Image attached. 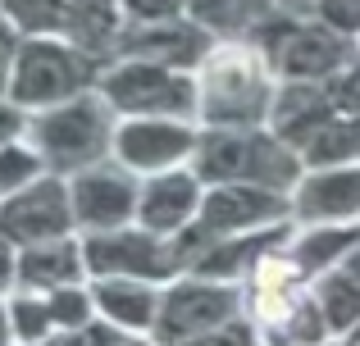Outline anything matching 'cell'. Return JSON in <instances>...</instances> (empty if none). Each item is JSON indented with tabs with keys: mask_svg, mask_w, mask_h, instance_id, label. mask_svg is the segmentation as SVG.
Masks as SVG:
<instances>
[{
	"mask_svg": "<svg viewBox=\"0 0 360 346\" xmlns=\"http://www.w3.org/2000/svg\"><path fill=\"white\" fill-rule=\"evenodd\" d=\"M18 41H23V32H18V27L9 23V14L0 9V96H9V78H14Z\"/></svg>",
	"mask_w": 360,
	"mask_h": 346,
	"instance_id": "4dcf8cb0",
	"label": "cell"
},
{
	"mask_svg": "<svg viewBox=\"0 0 360 346\" xmlns=\"http://www.w3.org/2000/svg\"><path fill=\"white\" fill-rule=\"evenodd\" d=\"M128 23H155V18H178L187 14V0H123Z\"/></svg>",
	"mask_w": 360,
	"mask_h": 346,
	"instance_id": "f546056e",
	"label": "cell"
},
{
	"mask_svg": "<svg viewBox=\"0 0 360 346\" xmlns=\"http://www.w3.org/2000/svg\"><path fill=\"white\" fill-rule=\"evenodd\" d=\"M9 301V324H14V342H46L55 338V314H51V301L46 292H32V287H14L5 296Z\"/></svg>",
	"mask_w": 360,
	"mask_h": 346,
	"instance_id": "603a6c76",
	"label": "cell"
},
{
	"mask_svg": "<svg viewBox=\"0 0 360 346\" xmlns=\"http://www.w3.org/2000/svg\"><path fill=\"white\" fill-rule=\"evenodd\" d=\"M87 246V269L91 278H146V283H169L178 278V255H174V237L128 223L115 232H82Z\"/></svg>",
	"mask_w": 360,
	"mask_h": 346,
	"instance_id": "9c48e42d",
	"label": "cell"
},
{
	"mask_svg": "<svg viewBox=\"0 0 360 346\" xmlns=\"http://www.w3.org/2000/svg\"><path fill=\"white\" fill-rule=\"evenodd\" d=\"M160 296H165V283H146V278H91L96 314L123 333H150L155 328Z\"/></svg>",
	"mask_w": 360,
	"mask_h": 346,
	"instance_id": "ac0fdd59",
	"label": "cell"
},
{
	"mask_svg": "<svg viewBox=\"0 0 360 346\" xmlns=\"http://www.w3.org/2000/svg\"><path fill=\"white\" fill-rule=\"evenodd\" d=\"M101 69L105 64L96 55H87L82 46H73L64 32H37L18 41L9 96L27 114H37V109L60 105V100H73L78 91H91L101 82Z\"/></svg>",
	"mask_w": 360,
	"mask_h": 346,
	"instance_id": "5b68a950",
	"label": "cell"
},
{
	"mask_svg": "<svg viewBox=\"0 0 360 346\" xmlns=\"http://www.w3.org/2000/svg\"><path fill=\"white\" fill-rule=\"evenodd\" d=\"M278 73L255 36H214L196 64V124L201 128H255L269 124Z\"/></svg>",
	"mask_w": 360,
	"mask_h": 346,
	"instance_id": "6da1fadb",
	"label": "cell"
},
{
	"mask_svg": "<svg viewBox=\"0 0 360 346\" xmlns=\"http://www.w3.org/2000/svg\"><path fill=\"white\" fill-rule=\"evenodd\" d=\"M119 346H160V342L150 338V333H128V338H123Z\"/></svg>",
	"mask_w": 360,
	"mask_h": 346,
	"instance_id": "e575fe53",
	"label": "cell"
},
{
	"mask_svg": "<svg viewBox=\"0 0 360 346\" xmlns=\"http://www.w3.org/2000/svg\"><path fill=\"white\" fill-rule=\"evenodd\" d=\"M27 124H32V114H27L14 96H0V146L27 137Z\"/></svg>",
	"mask_w": 360,
	"mask_h": 346,
	"instance_id": "1f68e13d",
	"label": "cell"
},
{
	"mask_svg": "<svg viewBox=\"0 0 360 346\" xmlns=\"http://www.w3.org/2000/svg\"><path fill=\"white\" fill-rule=\"evenodd\" d=\"M347 82H352V87L360 91V55H356V60H352V69H347Z\"/></svg>",
	"mask_w": 360,
	"mask_h": 346,
	"instance_id": "d590c367",
	"label": "cell"
},
{
	"mask_svg": "<svg viewBox=\"0 0 360 346\" xmlns=\"http://www.w3.org/2000/svg\"><path fill=\"white\" fill-rule=\"evenodd\" d=\"M315 18L347 36H360V0H319L315 5Z\"/></svg>",
	"mask_w": 360,
	"mask_h": 346,
	"instance_id": "f1b7e54d",
	"label": "cell"
},
{
	"mask_svg": "<svg viewBox=\"0 0 360 346\" xmlns=\"http://www.w3.org/2000/svg\"><path fill=\"white\" fill-rule=\"evenodd\" d=\"M292 223V192L274 187H251V182H210L201 196V210L183 232H174V255L178 269H187L201 255L205 241L214 237H238V232H260Z\"/></svg>",
	"mask_w": 360,
	"mask_h": 346,
	"instance_id": "277c9868",
	"label": "cell"
},
{
	"mask_svg": "<svg viewBox=\"0 0 360 346\" xmlns=\"http://www.w3.org/2000/svg\"><path fill=\"white\" fill-rule=\"evenodd\" d=\"M255 41L264 46L278 82H328L342 78L360 55V36H347L338 27L319 23V18H292L274 14L269 23L255 32Z\"/></svg>",
	"mask_w": 360,
	"mask_h": 346,
	"instance_id": "8992f818",
	"label": "cell"
},
{
	"mask_svg": "<svg viewBox=\"0 0 360 346\" xmlns=\"http://www.w3.org/2000/svg\"><path fill=\"white\" fill-rule=\"evenodd\" d=\"M123 27H128V14H123V0H69L64 9V27L73 46H82L87 55H96L101 64H110Z\"/></svg>",
	"mask_w": 360,
	"mask_h": 346,
	"instance_id": "ffe728a7",
	"label": "cell"
},
{
	"mask_svg": "<svg viewBox=\"0 0 360 346\" xmlns=\"http://www.w3.org/2000/svg\"><path fill=\"white\" fill-rule=\"evenodd\" d=\"M246 314V292L242 283H219V278H201V274H178L165 283L160 296V319L150 328V338L160 346H178L196 333H210L219 324Z\"/></svg>",
	"mask_w": 360,
	"mask_h": 346,
	"instance_id": "ba28073f",
	"label": "cell"
},
{
	"mask_svg": "<svg viewBox=\"0 0 360 346\" xmlns=\"http://www.w3.org/2000/svg\"><path fill=\"white\" fill-rule=\"evenodd\" d=\"M201 124L196 119H119L115 133V160L128 164L137 178L192 164Z\"/></svg>",
	"mask_w": 360,
	"mask_h": 346,
	"instance_id": "4fadbf2b",
	"label": "cell"
},
{
	"mask_svg": "<svg viewBox=\"0 0 360 346\" xmlns=\"http://www.w3.org/2000/svg\"><path fill=\"white\" fill-rule=\"evenodd\" d=\"M123 338H128V333L123 328H115V324L110 319H87V324H78V328H64V333H55V346H119Z\"/></svg>",
	"mask_w": 360,
	"mask_h": 346,
	"instance_id": "83f0119b",
	"label": "cell"
},
{
	"mask_svg": "<svg viewBox=\"0 0 360 346\" xmlns=\"http://www.w3.org/2000/svg\"><path fill=\"white\" fill-rule=\"evenodd\" d=\"M178 346H264V342H260V328H255L246 314H238V319L219 324V328H210V333H196V338H187Z\"/></svg>",
	"mask_w": 360,
	"mask_h": 346,
	"instance_id": "4316f807",
	"label": "cell"
},
{
	"mask_svg": "<svg viewBox=\"0 0 360 346\" xmlns=\"http://www.w3.org/2000/svg\"><path fill=\"white\" fill-rule=\"evenodd\" d=\"M297 223H360V160L306 169L292 187Z\"/></svg>",
	"mask_w": 360,
	"mask_h": 346,
	"instance_id": "9a60e30c",
	"label": "cell"
},
{
	"mask_svg": "<svg viewBox=\"0 0 360 346\" xmlns=\"http://www.w3.org/2000/svg\"><path fill=\"white\" fill-rule=\"evenodd\" d=\"M46 301H51V314H55V333L78 328V324L96 319L91 283H69V287H55V292H46Z\"/></svg>",
	"mask_w": 360,
	"mask_h": 346,
	"instance_id": "484cf974",
	"label": "cell"
},
{
	"mask_svg": "<svg viewBox=\"0 0 360 346\" xmlns=\"http://www.w3.org/2000/svg\"><path fill=\"white\" fill-rule=\"evenodd\" d=\"M69 283H91L82 232H64V237H51V241L18 246V283L14 287L55 292V287H69Z\"/></svg>",
	"mask_w": 360,
	"mask_h": 346,
	"instance_id": "e0dca14e",
	"label": "cell"
},
{
	"mask_svg": "<svg viewBox=\"0 0 360 346\" xmlns=\"http://www.w3.org/2000/svg\"><path fill=\"white\" fill-rule=\"evenodd\" d=\"M41 173H51V169H46L41 151H37L27 137L0 146V201H5V196H14V192H23V187H32Z\"/></svg>",
	"mask_w": 360,
	"mask_h": 346,
	"instance_id": "cb8c5ba5",
	"label": "cell"
},
{
	"mask_svg": "<svg viewBox=\"0 0 360 346\" xmlns=\"http://www.w3.org/2000/svg\"><path fill=\"white\" fill-rule=\"evenodd\" d=\"M356 241H360V223H292L283 246H288V255L297 260L310 278H319L328 265H338Z\"/></svg>",
	"mask_w": 360,
	"mask_h": 346,
	"instance_id": "44dd1931",
	"label": "cell"
},
{
	"mask_svg": "<svg viewBox=\"0 0 360 346\" xmlns=\"http://www.w3.org/2000/svg\"><path fill=\"white\" fill-rule=\"evenodd\" d=\"M315 296L324 305V319L333 342H347L360 333V241L347 251L338 265H328L315 278Z\"/></svg>",
	"mask_w": 360,
	"mask_h": 346,
	"instance_id": "d6986e66",
	"label": "cell"
},
{
	"mask_svg": "<svg viewBox=\"0 0 360 346\" xmlns=\"http://www.w3.org/2000/svg\"><path fill=\"white\" fill-rule=\"evenodd\" d=\"M14 283H18V246L0 237V296L14 292Z\"/></svg>",
	"mask_w": 360,
	"mask_h": 346,
	"instance_id": "d6a6232c",
	"label": "cell"
},
{
	"mask_svg": "<svg viewBox=\"0 0 360 346\" xmlns=\"http://www.w3.org/2000/svg\"><path fill=\"white\" fill-rule=\"evenodd\" d=\"M274 14V0H187V18H196L210 36H255Z\"/></svg>",
	"mask_w": 360,
	"mask_h": 346,
	"instance_id": "7402d4cb",
	"label": "cell"
},
{
	"mask_svg": "<svg viewBox=\"0 0 360 346\" xmlns=\"http://www.w3.org/2000/svg\"><path fill=\"white\" fill-rule=\"evenodd\" d=\"M201 196H205V182L196 178L192 164L150 173V178H141L137 223H141V228H150V232H160V237H174V232H183L187 223L196 219Z\"/></svg>",
	"mask_w": 360,
	"mask_h": 346,
	"instance_id": "2e32d148",
	"label": "cell"
},
{
	"mask_svg": "<svg viewBox=\"0 0 360 346\" xmlns=\"http://www.w3.org/2000/svg\"><path fill=\"white\" fill-rule=\"evenodd\" d=\"M278 14H292V18H315V5L319 0H274Z\"/></svg>",
	"mask_w": 360,
	"mask_h": 346,
	"instance_id": "836d02e7",
	"label": "cell"
},
{
	"mask_svg": "<svg viewBox=\"0 0 360 346\" xmlns=\"http://www.w3.org/2000/svg\"><path fill=\"white\" fill-rule=\"evenodd\" d=\"M324 346H347V342H324Z\"/></svg>",
	"mask_w": 360,
	"mask_h": 346,
	"instance_id": "74e56055",
	"label": "cell"
},
{
	"mask_svg": "<svg viewBox=\"0 0 360 346\" xmlns=\"http://www.w3.org/2000/svg\"><path fill=\"white\" fill-rule=\"evenodd\" d=\"M283 241H288V237H283ZM283 241L264 251L260 265L251 269V278L242 283V292H246V319L260 328V342L274 338V333H278L283 324L301 310V301L315 292V278H310L306 269L288 255Z\"/></svg>",
	"mask_w": 360,
	"mask_h": 346,
	"instance_id": "8fae6325",
	"label": "cell"
},
{
	"mask_svg": "<svg viewBox=\"0 0 360 346\" xmlns=\"http://www.w3.org/2000/svg\"><path fill=\"white\" fill-rule=\"evenodd\" d=\"M210 46L214 36L196 18L178 14V18H155V23H128L110 60H160L174 69H196Z\"/></svg>",
	"mask_w": 360,
	"mask_h": 346,
	"instance_id": "5bb4252c",
	"label": "cell"
},
{
	"mask_svg": "<svg viewBox=\"0 0 360 346\" xmlns=\"http://www.w3.org/2000/svg\"><path fill=\"white\" fill-rule=\"evenodd\" d=\"M115 133H119V109L105 100L101 87L78 91L73 100H60L51 109H37L32 124H27V142L41 151L46 169L64 178L110 160Z\"/></svg>",
	"mask_w": 360,
	"mask_h": 346,
	"instance_id": "3957f363",
	"label": "cell"
},
{
	"mask_svg": "<svg viewBox=\"0 0 360 346\" xmlns=\"http://www.w3.org/2000/svg\"><path fill=\"white\" fill-rule=\"evenodd\" d=\"M96 87L119 109V119H196V69H174L160 60H110Z\"/></svg>",
	"mask_w": 360,
	"mask_h": 346,
	"instance_id": "52a82bcc",
	"label": "cell"
},
{
	"mask_svg": "<svg viewBox=\"0 0 360 346\" xmlns=\"http://www.w3.org/2000/svg\"><path fill=\"white\" fill-rule=\"evenodd\" d=\"M192 169L205 187L210 182H251V187H274L292 192L306 173V160L297 146L283 142L269 124L255 128H201L192 151Z\"/></svg>",
	"mask_w": 360,
	"mask_h": 346,
	"instance_id": "7a4b0ae2",
	"label": "cell"
},
{
	"mask_svg": "<svg viewBox=\"0 0 360 346\" xmlns=\"http://www.w3.org/2000/svg\"><path fill=\"white\" fill-rule=\"evenodd\" d=\"M0 9L23 36H37V32H60L69 0H0Z\"/></svg>",
	"mask_w": 360,
	"mask_h": 346,
	"instance_id": "d4e9b609",
	"label": "cell"
},
{
	"mask_svg": "<svg viewBox=\"0 0 360 346\" xmlns=\"http://www.w3.org/2000/svg\"><path fill=\"white\" fill-rule=\"evenodd\" d=\"M347 346H360V333H356V338H347Z\"/></svg>",
	"mask_w": 360,
	"mask_h": 346,
	"instance_id": "8d00e7d4",
	"label": "cell"
},
{
	"mask_svg": "<svg viewBox=\"0 0 360 346\" xmlns=\"http://www.w3.org/2000/svg\"><path fill=\"white\" fill-rule=\"evenodd\" d=\"M64 232H78L69 178L64 173H41L32 187L0 201V237L14 241V246L51 241V237H64Z\"/></svg>",
	"mask_w": 360,
	"mask_h": 346,
	"instance_id": "7c38bea8",
	"label": "cell"
},
{
	"mask_svg": "<svg viewBox=\"0 0 360 346\" xmlns=\"http://www.w3.org/2000/svg\"><path fill=\"white\" fill-rule=\"evenodd\" d=\"M69 196H73V223H78V232H115V228L137 223L141 178L110 155V160L73 173Z\"/></svg>",
	"mask_w": 360,
	"mask_h": 346,
	"instance_id": "30bf717a",
	"label": "cell"
}]
</instances>
